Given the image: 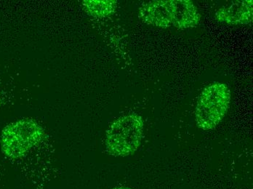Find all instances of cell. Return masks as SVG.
Listing matches in <instances>:
<instances>
[{
	"instance_id": "cell-1",
	"label": "cell",
	"mask_w": 253,
	"mask_h": 189,
	"mask_svg": "<svg viewBox=\"0 0 253 189\" xmlns=\"http://www.w3.org/2000/svg\"><path fill=\"white\" fill-rule=\"evenodd\" d=\"M143 121L136 113L120 116L112 123L106 135V147L112 156H125L133 154L141 144Z\"/></svg>"
},
{
	"instance_id": "cell-2",
	"label": "cell",
	"mask_w": 253,
	"mask_h": 189,
	"mask_svg": "<svg viewBox=\"0 0 253 189\" xmlns=\"http://www.w3.org/2000/svg\"><path fill=\"white\" fill-rule=\"evenodd\" d=\"M44 136V130L36 121L29 118L20 119L3 129L1 151L9 159H21L36 147Z\"/></svg>"
},
{
	"instance_id": "cell-3",
	"label": "cell",
	"mask_w": 253,
	"mask_h": 189,
	"mask_svg": "<svg viewBox=\"0 0 253 189\" xmlns=\"http://www.w3.org/2000/svg\"><path fill=\"white\" fill-rule=\"evenodd\" d=\"M231 91L227 85L215 82L204 89L195 110L196 122L204 130L215 129L227 113Z\"/></svg>"
},
{
	"instance_id": "cell-4",
	"label": "cell",
	"mask_w": 253,
	"mask_h": 189,
	"mask_svg": "<svg viewBox=\"0 0 253 189\" xmlns=\"http://www.w3.org/2000/svg\"><path fill=\"white\" fill-rule=\"evenodd\" d=\"M176 15L175 0H154L142 4L139 17L148 25L159 28L174 27Z\"/></svg>"
},
{
	"instance_id": "cell-5",
	"label": "cell",
	"mask_w": 253,
	"mask_h": 189,
	"mask_svg": "<svg viewBox=\"0 0 253 189\" xmlns=\"http://www.w3.org/2000/svg\"><path fill=\"white\" fill-rule=\"evenodd\" d=\"M253 0L235 1L231 5L224 6L215 13L219 22L228 25H247L253 21Z\"/></svg>"
},
{
	"instance_id": "cell-6",
	"label": "cell",
	"mask_w": 253,
	"mask_h": 189,
	"mask_svg": "<svg viewBox=\"0 0 253 189\" xmlns=\"http://www.w3.org/2000/svg\"><path fill=\"white\" fill-rule=\"evenodd\" d=\"M175 4L176 15L174 27L185 29L198 26L201 15L192 1L190 0H175Z\"/></svg>"
},
{
	"instance_id": "cell-7",
	"label": "cell",
	"mask_w": 253,
	"mask_h": 189,
	"mask_svg": "<svg viewBox=\"0 0 253 189\" xmlns=\"http://www.w3.org/2000/svg\"><path fill=\"white\" fill-rule=\"evenodd\" d=\"M83 4L85 11L95 18L109 16L117 9V1L114 0H85Z\"/></svg>"
},
{
	"instance_id": "cell-8",
	"label": "cell",
	"mask_w": 253,
	"mask_h": 189,
	"mask_svg": "<svg viewBox=\"0 0 253 189\" xmlns=\"http://www.w3.org/2000/svg\"><path fill=\"white\" fill-rule=\"evenodd\" d=\"M112 189H132L128 188V187H116V188H114Z\"/></svg>"
}]
</instances>
